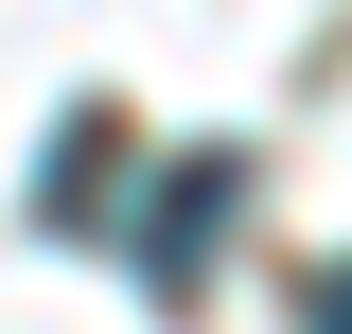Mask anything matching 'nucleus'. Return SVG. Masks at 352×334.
Masks as SVG:
<instances>
[{"instance_id": "f257e3e1", "label": "nucleus", "mask_w": 352, "mask_h": 334, "mask_svg": "<svg viewBox=\"0 0 352 334\" xmlns=\"http://www.w3.org/2000/svg\"><path fill=\"white\" fill-rule=\"evenodd\" d=\"M229 194H247V159H176V176H159V211L124 229L159 299H194V282H212V229H229Z\"/></svg>"}]
</instances>
